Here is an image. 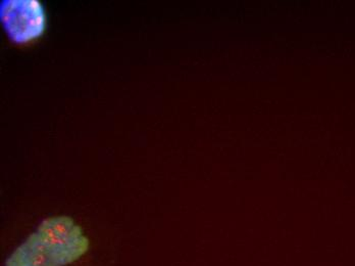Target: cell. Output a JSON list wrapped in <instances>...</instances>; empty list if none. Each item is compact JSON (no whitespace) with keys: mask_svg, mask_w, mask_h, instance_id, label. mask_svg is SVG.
Returning a JSON list of instances; mask_svg holds the SVG:
<instances>
[{"mask_svg":"<svg viewBox=\"0 0 355 266\" xmlns=\"http://www.w3.org/2000/svg\"><path fill=\"white\" fill-rule=\"evenodd\" d=\"M90 248V240L70 216H51L12 251L4 266H68Z\"/></svg>","mask_w":355,"mask_h":266,"instance_id":"6da1fadb","label":"cell"},{"mask_svg":"<svg viewBox=\"0 0 355 266\" xmlns=\"http://www.w3.org/2000/svg\"><path fill=\"white\" fill-rule=\"evenodd\" d=\"M0 19L6 35L16 44H28L46 30V14L39 0H4Z\"/></svg>","mask_w":355,"mask_h":266,"instance_id":"7a4b0ae2","label":"cell"}]
</instances>
